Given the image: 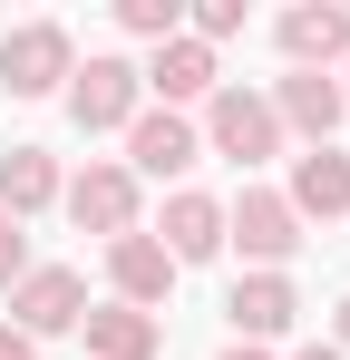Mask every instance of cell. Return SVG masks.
<instances>
[{
	"mask_svg": "<svg viewBox=\"0 0 350 360\" xmlns=\"http://www.w3.org/2000/svg\"><path fill=\"white\" fill-rule=\"evenodd\" d=\"M68 68L78 59H68V30H58V20H20V30L0 39V88H10V98H49Z\"/></svg>",
	"mask_w": 350,
	"mask_h": 360,
	"instance_id": "obj_4",
	"label": "cell"
},
{
	"mask_svg": "<svg viewBox=\"0 0 350 360\" xmlns=\"http://www.w3.org/2000/svg\"><path fill=\"white\" fill-rule=\"evenodd\" d=\"M20 273H30V234L0 214V292H20Z\"/></svg>",
	"mask_w": 350,
	"mask_h": 360,
	"instance_id": "obj_19",
	"label": "cell"
},
{
	"mask_svg": "<svg viewBox=\"0 0 350 360\" xmlns=\"http://www.w3.org/2000/svg\"><path fill=\"white\" fill-rule=\"evenodd\" d=\"M292 360H350V351H331V341H311V351H292Z\"/></svg>",
	"mask_w": 350,
	"mask_h": 360,
	"instance_id": "obj_21",
	"label": "cell"
},
{
	"mask_svg": "<svg viewBox=\"0 0 350 360\" xmlns=\"http://www.w3.org/2000/svg\"><path fill=\"white\" fill-rule=\"evenodd\" d=\"M78 331H88L98 360H156V351H166V321H156V311H127V302H98Z\"/></svg>",
	"mask_w": 350,
	"mask_h": 360,
	"instance_id": "obj_14",
	"label": "cell"
},
{
	"mask_svg": "<svg viewBox=\"0 0 350 360\" xmlns=\"http://www.w3.org/2000/svg\"><path fill=\"white\" fill-rule=\"evenodd\" d=\"M224 360H273V351H253V341H233V351H224Z\"/></svg>",
	"mask_w": 350,
	"mask_h": 360,
	"instance_id": "obj_22",
	"label": "cell"
},
{
	"mask_svg": "<svg viewBox=\"0 0 350 360\" xmlns=\"http://www.w3.org/2000/svg\"><path fill=\"white\" fill-rule=\"evenodd\" d=\"M68 214H78V234H136V176L127 166H88V176L68 185Z\"/></svg>",
	"mask_w": 350,
	"mask_h": 360,
	"instance_id": "obj_9",
	"label": "cell"
},
{
	"mask_svg": "<svg viewBox=\"0 0 350 360\" xmlns=\"http://www.w3.org/2000/svg\"><path fill=\"white\" fill-rule=\"evenodd\" d=\"M136 98H146V88H136V68H127V59H88V68H68V117L88 127V136L127 127V117H136Z\"/></svg>",
	"mask_w": 350,
	"mask_h": 360,
	"instance_id": "obj_5",
	"label": "cell"
},
{
	"mask_svg": "<svg viewBox=\"0 0 350 360\" xmlns=\"http://www.w3.org/2000/svg\"><path fill=\"white\" fill-rule=\"evenodd\" d=\"M331 351H350V292H341V341H331Z\"/></svg>",
	"mask_w": 350,
	"mask_h": 360,
	"instance_id": "obj_23",
	"label": "cell"
},
{
	"mask_svg": "<svg viewBox=\"0 0 350 360\" xmlns=\"http://www.w3.org/2000/svg\"><path fill=\"white\" fill-rule=\"evenodd\" d=\"M273 117H283V127H302L311 146H331V136H341V117H350V98H341V78H321V68H292L283 88H273Z\"/></svg>",
	"mask_w": 350,
	"mask_h": 360,
	"instance_id": "obj_8",
	"label": "cell"
},
{
	"mask_svg": "<svg viewBox=\"0 0 350 360\" xmlns=\"http://www.w3.org/2000/svg\"><path fill=\"white\" fill-rule=\"evenodd\" d=\"M78 321H88V283H78L68 263H30L20 292H10V331L49 341V331H78Z\"/></svg>",
	"mask_w": 350,
	"mask_h": 360,
	"instance_id": "obj_3",
	"label": "cell"
},
{
	"mask_svg": "<svg viewBox=\"0 0 350 360\" xmlns=\"http://www.w3.org/2000/svg\"><path fill=\"white\" fill-rule=\"evenodd\" d=\"M127 156H136L127 176H185V166L205 156V136L175 117V108H136V117H127Z\"/></svg>",
	"mask_w": 350,
	"mask_h": 360,
	"instance_id": "obj_7",
	"label": "cell"
},
{
	"mask_svg": "<svg viewBox=\"0 0 350 360\" xmlns=\"http://www.w3.org/2000/svg\"><path fill=\"white\" fill-rule=\"evenodd\" d=\"M302 224H331V214H350V156L341 146H311L302 166H292V195H283Z\"/></svg>",
	"mask_w": 350,
	"mask_h": 360,
	"instance_id": "obj_12",
	"label": "cell"
},
{
	"mask_svg": "<svg viewBox=\"0 0 350 360\" xmlns=\"http://www.w3.org/2000/svg\"><path fill=\"white\" fill-rule=\"evenodd\" d=\"M224 253V205L214 195H166V263H214Z\"/></svg>",
	"mask_w": 350,
	"mask_h": 360,
	"instance_id": "obj_15",
	"label": "cell"
},
{
	"mask_svg": "<svg viewBox=\"0 0 350 360\" xmlns=\"http://www.w3.org/2000/svg\"><path fill=\"white\" fill-rule=\"evenodd\" d=\"M117 20H127L136 39H156V49H166V39H185V10H175V0H117Z\"/></svg>",
	"mask_w": 350,
	"mask_h": 360,
	"instance_id": "obj_17",
	"label": "cell"
},
{
	"mask_svg": "<svg viewBox=\"0 0 350 360\" xmlns=\"http://www.w3.org/2000/svg\"><path fill=\"white\" fill-rule=\"evenodd\" d=\"M341 98H350V88H341Z\"/></svg>",
	"mask_w": 350,
	"mask_h": 360,
	"instance_id": "obj_24",
	"label": "cell"
},
{
	"mask_svg": "<svg viewBox=\"0 0 350 360\" xmlns=\"http://www.w3.org/2000/svg\"><path fill=\"white\" fill-rule=\"evenodd\" d=\"M0 360H39V341H30V331H10V321H0Z\"/></svg>",
	"mask_w": 350,
	"mask_h": 360,
	"instance_id": "obj_20",
	"label": "cell"
},
{
	"mask_svg": "<svg viewBox=\"0 0 350 360\" xmlns=\"http://www.w3.org/2000/svg\"><path fill=\"white\" fill-rule=\"evenodd\" d=\"M49 195H58L49 146H10V156H0V214H10V224H30V214H39Z\"/></svg>",
	"mask_w": 350,
	"mask_h": 360,
	"instance_id": "obj_16",
	"label": "cell"
},
{
	"mask_svg": "<svg viewBox=\"0 0 350 360\" xmlns=\"http://www.w3.org/2000/svg\"><path fill=\"white\" fill-rule=\"evenodd\" d=\"M233 30H243V0H205L185 39H205V49H214V39H233Z\"/></svg>",
	"mask_w": 350,
	"mask_h": 360,
	"instance_id": "obj_18",
	"label": "cell"
},
{
	"mask_svg": "<svg viewBox=\"0 0 350 360\" xmlns=\"http://www.w3.org/2000/svg\"><path fill=\"white\" fill-rule=\"evenodd\" d=\"M108 283H117V302H127V311H156V302L175 292L166 243H156V234H117V243H108Z\"/></svg>",
	"mask_w": 350,
	"mask_h": 360,
	"instance_id": "obj_10",
	"label": "cell"
},
{
	"mask_svg": "<svg viewBox=\"0 0 350 360\" xmlns=\"http://www.w3.org/2000/svg\"><path fill=\"white\" fill-rule=\"evenodd\" d=\"M224 311H233V341L263 351V341H283L292 321H302V292H292V273H243L224 292Z\"/></svg>",
	"mask_w": 350,
	"mask_h": 360,
	"instance_id": "obj_6",
	"label": "cell"
},
{
	"mask_svg": "<svg viewBox=\"0 0 350 360\" xmlns=\"http://www.w3.org/2000/svg\"><path fill=\"white\" fill-rule=\"evenodd\" d=\"M224 243H243V263H263V273H283L292 253H302V214H292L273 185H243L224 205Z\"/></svg>",
	"mask_w": 350,
	"mask_h": 360,
	"instance_id": "obj_1",
	"label": "cell"
},
{
	"mask_svg": "<svg viewBox=\"0 0 350 360\" xmlns=\"http://www.w3.org/2000/svg\"><path fill=\"white\" fill-rule=\"evenodd\" d=\"M136 88H156L166 108H185V98H214V88H224V68H214V49H205V39H166V49H156V68H136Z\"/></svg>",
	"mask_w": 350,
	"mask_h": 360,
	"instance_id": "obj_11",
	"label": "cell"
},
{
	"mask_svg": "<svg viewBox=\"0 0 350 360\" xmlns=\"http://www.w3.org/2000/svg\"><path fill=\"white\" fill-rule=\"evenodd\" d=\"M283 49H292V68H321L331 78V59H350V10H331V0L283 10Z\"/></svg>",
	"mask_w": 350,
	"mask_h": 360,
	"instance_id": "obj_13",
	"label": "cell"
},
{
	"mask_svg": "<svg viewBox=\"0 0 350 360\" xmlns=\"http://www.w3.org/2000/svg\"><path fill=\"white\" fill-rule=\"evenodd\" d=\"M205 146H214V156H233V166H263V156L283 146L273 98H253V88H214V98H205Z\"/></svg>",
	"mask_w": 350,
	"mask_h": 360,
	"instance_id": "obj_2",
	"label": "cell"
}]
</instances>
